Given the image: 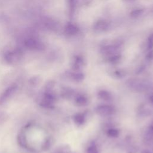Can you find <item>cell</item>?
<instances>
[{
  "label": "cell",
  "instance_id": "obj_1",
  "mask_svg": "<svg viewBox=\"0 0 153 153\" xmlns=\"http://www.w3.org/2000/svg\"><path fill=\"white\" fill-rule=\"evenodd\" d=\"M95 112L100 116H109L115 114V108L114 106L110 105H100L96 108Z\"/></svg>",
  "mask_w": 153,
  "mask_h": 153
},
{
  "label": "cell",
  "instance_id": "obj_2",
  "mask_svg": "<svg viewBox=\"0 0 153 153\" xmlns=\"http://www.w3.org/2000/svg\"><path fill=\"white\" fill-rule=\"evenodd\" d=\"M17 90V85L13 84L8 87L0 96V104H2L7 101L15 93Z\"/></svg>",
  "mask_w": 153,
  "mask_h": 153
},
{
  "label": "cell",
  "instance_id": "obj_3",
  "mask_svg": "<svg viewBox=\"0 0 153 153\" xmlns=\"http://www.w3.org/2000/svg\"><path fill=\"white\" fill-rule=\"evenodd\" d=\"M72 120L76 126H81L84 125L86 121L85 113H76L73 116Z\"/></svg>",
  "mask_w": 153,
  "mask_h": 153
},
{
  "label": "cell",
  "instance_id": "obj_4",
  "mask_svg": "<svg viewBox=\"0 0 153 153\" xmlns=\"http://www.w3.org/2000/svg\"><path fill=\"white\" fill-rule=\"evenodd\" d=\"M75 103L78 106H85L88 105V98L84 94H77L74 99Z\"/></svg>",
  "mask_w": 153,
  "mask_h": 153
},
{
  "label": "cell",
  "instance_id": "obj_5",
  "mask_svg": "<svg viewBox=\"0 0 153 153\" xmlns=\"http://www.w3.org/2000/svg\"><path fill=\"white\" fill-rule=\"evenodd\" d=\"M84 59L81 57L78 56L74 60V62L72 65V69L76 72H78L84 66Z\"/></svg>",
  "mask_w": 153,
  "mask_h": 153
},
{
  "label": "cell",
  "instance_id": "obj_6",
  "mask_svg": "<svg viewBox=\"0 0 153 153\" xmlns=\"http://www.w3.org/2000/svg\"><path fill=\"white\" fill-rule=\"evenodd\" d=\"M97 97L99 99L104 101H109L112 99L111 93L105 90H99L97 93Z\"/></svg>",
  "mask_w": 153,
  "mask_h": 153
},
{
  "label": "cell",
  "instance_id": "obj_7",
  "mask_svg": "<svg viewBox=\"0 0 153 153\" xmlns=\"http://www.w3.org/2000/svg\"><path fill=\"white\" fill-rule=\"evenodd\" d=\"M117 48L113 46H107L105 47L102 48V52L103 54L106 56H109L110 57L116 55L115 53H117Z\"/></svg>",
  "mask_w": 153,
  "mask_h": 153
},
{
  "label": "cell",
  "instance_id": "obj_8",
  "mask_svg": "<svg viewBox=\"0 0 153 153\" xmlns=\"http://www.w3.org/2000/svg\"><path fill=\"white\" fill-rule=\"evenodd\" d=\"M70 78L75 82H81L84 79V75L83 73L79 71L71 73Z\"/></svg>",
  "mask_w": 153,
  "mask_h": 153
},
{
  "label": "cell",
  "instance_id": "obj_9",
  "mask_svg": "<svg viewBox=\"0 0 153 153\" xmlns=\"http://www.w3.org/2000/svg\"><path fill=\"white\" fill-rule=\"evenodd\" d=\"M106 134L109 137L115 138L118 137L120 134V131L115 128H109L106 131Z\"/></svg>",
  "mask_w": 153,
  "mask_h": 153
},
{
  "label": "cell",
  "instance_id": "obj_10",
  "mask_svg": "<svg viewBox=\"0 0 153 153\" xmlns=\"http://www.w3.org/2000/svg\"><path fill=\"white\" fill-rule=\"evenodd\" d=\"M108 23L103 21V20H100L94 26V28L96 30H97V31H103L104 30L106 29V28L107 27V25Z\"/></svg>",
  "mask_w": 153,
  "mask_h": 153
},
{
  "label": "cell",
  "instance_id": "obj_11",
  "mask_svg": "<svg viewBox=\"0 0 153 153\" xmlns=\"http://www.w3.org/2000/svg\"><path fill=\"white\" fill-rule=\"evenodd\" d=\"M78 31V27L73 25H68L66 27V32L68 34V35H73L76 34Z\"/></svg>",
  "mask_w": 153,
  "mask_h": 153
},
{
  "label": "cell",
  "instance_id": "obj_12",
  "mask_svg": "<svg viewBox=\"0 0 153 153\" xmlns=\"http://www.w3.org/2000/svg\"><path fill=\"white\" fill-rule=\"evenodd\" d=\"M62 94L65 98H71L74 94V90L71 88H65L62 92Z\"/></svg>",
  "mask_w": 153,
  "mask_h": 153
},
{
  "label": "cell",
  "instance_id": "obj_13",
  "mask_svg": "<svg viewBox=\"0 0 153 153\" xmlns=\"http://www.w3.org/2000/svg\"><path fill=\"white\" fill-rule=\"evenodd\" d=\"M86 153H98V149L95 143L90 144L86 149Z\"/></svg>",
  "mask_w": 153,
  "mask_h": 153
},
{
  "label": "cell",
  "instance_id": "obj_14",
  "mask_svg": "<svg viewBox=\"0 0 153 153\" xmlns=\"http://www.w3.org/2000/svg\"><path fill=\"white\" fill-rule=\"evenodd\" d=\"M114 75L117 78H123L125 76L126 74L122 71H116L114 72Z\"/></svg>",
  "mask_w": 153,
  "mask_h": 153
},
{
  "label": "cell",
  "instance_id": "obj_15",
  "mask_svg": "<svg viewBox=\"0 0 153 153\" xmlns=\"http://www.w3.org/2000/svg\"><path fill=\"white\" fill-rule=\"evenodd\" d=\"M148 134L149 135H153V121L148 127Z\"/></svg>",
  "mask_w": 153,
  "mask_h": 153
},
{
  "label": "cell",
  "instance_id": "obj_16",
  "mask_svg": "<svg viewBox=\"0 0 153 153\" xmlns=\"http://www.w3.org/2000/svg\"><path fill=\"white\" fill-rule=\"evenodd\" d=\"M140 13H141V10H134L132 12L131 14V16H134V17H136L139 15L140 14Z\"/></svg>",
  "mask_w": 153,
  "mask_h": 153
},
{
  "label": "cell",
  "instance_id": "obj_17",
  "mask_svg": "<svg viewBox=\"0 0 153 153\" xmlns=\"http://www.w3.org/2000/svg\"><path fill=\"white\" fill-rule=\"evenodd\" d=\"M153 47V34L151 35L149 39V47L151 48Z\"/></svg>",
  "mask_w": 153,
  "mask_h": 153
},
{
  "label": "cell",
  "instance_id": "obj_18",
  "mask_svg": "<svg viewBox=\"0 0 153 153\" xmlns=\"http://www.w3.org/2000/svg\"><path fill=\"white\" fill-rule=\"evenodd\" d=\"M147 58L149 60H153V50L151 51L148 54H147Z\"/></svg>",
  "mask_w": 153,
  "mask_h": 153
},
{
  "label": "cell",
  "instance_id": "obj_19",
  "mask_svg": "<svg viewBox=\"0 0 153 153\" xmlns=\"http://www.w3.org/2000/svg\"><path fill=\"white\" fill-rule=\"evenodd\" d=\"M149 100H150V102L153 104V94L151 95V96L149 97Z\"/></svg>",
  "mask_w": 153,
  "mask_h": 153
},
{
  "label": "cell",
  "instance_id": "obj_20",
  "mask_svg": "<svg viewBox=\"0 0 153 153\" xmlns=\"http://www.w3.org/2000/svg\"><path fill=\"white\" fill-rule=\"evenodd\" d=\"M142 153H151L149 151H148V150H145L144 151H143Z\"/></svg>",
  "mask_w": 153,
  "mask_h": 153
},
{
  "label": "cell",
  "instance_id": "obj_21",
  "mask_svg": "<svg viewBox=\"0 0 153 153\" xmlns=\"http://www.w3.org/2000/svg\"><path fill=\"white\" fill-rule=\"evenodd\" d=\"M129 153H131V152H129Z\"/></svg>",
  "mask_w": 153,
  "mask_h": 153
}]
</instances>
